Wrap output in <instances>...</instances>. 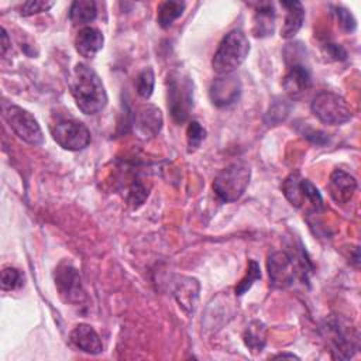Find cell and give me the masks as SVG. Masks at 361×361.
Wrapping results in <instances>:
<instances>
[{"label": "cell", "mask_w": 361, "mask_h": 361, "mask_svg": "<svg viewBox=\"0 0 361 361\" xmlns=\"http://www.w3.org/2000/svg\"><path fill=\"white\" fill-rule=\"evenodd\" d=\"M71 93L83 114H97L107 104V93L99 75L85 63L73 68L69 80Z\"/></svg>", "instance_id": "1"}, {"label": "cell", "mask_w": 361, "mask_h": 361, "mask_svg": "<svg viewBox=\"0 0 361 361\" xmlns=\"http://www.w3.org/2000/svg\"><path fill=\"white\" fill-rule=\"evenodd\" d=\"M250 42L241 30H233L221 39L212 59L213 71L219 75H230L247 58Z\"/></svg>", "instance_id": "2"}, {"label": "cell", "mask_w": 361, "mask_h": 361, "mask_svg": "<svg viewBox=\"0 0 361 361\" xmlns=\"http://www.w3.org/2000/svg\"><path fill=\"white\" fill-rule=\"evenodd\" d=\"M324 337L330 347L331 357L336 360H348L358 350V331L341 317L326 320Z\"/></svg>", "instance_id": "3"}, {"label": "cell", "mask_w": 361, "mask_h": 361, "mask_svg": "<svg viewBox=\"0 0 361 361\" xmlns=\"http://www.w3.org/2000/svg\"><path fill=\"white\" fill-rule=\"evenodd\" d=\"M251 178V169L245 162H234L221 169L213 182V190L221 202L230 203L238 200Z\"/></svg>", "instance_id": "4"}, {"label": "cell", "mask_w": 361, "mask_h": 361, "mask_svg": "<svg viewBox=\"0 0 361 361\" xmlns=\"http://www.w3.org/2000/svg\"><path fill=\"white\" fill-rule=\"evenodd\" d=\"M168 109L178 124L186 121L193 109V82L182 72L168 76Z\"/></svg>", "instance_id": "5"}, {"label": "cell", "mask_w": 361, "mask_h": 361, "mask_svg": "<svg viewBox=\"0 0 361 361\" xmlns=\"http://www.w3.org/2000/svg\"><path fill=\"white\" fill-rule=\"evenodd\" d=\"M3 117L18 138L30 145H41L44 142L42 130L37 118L27 110L16 104L3 103Z\"/></svg>", "instance_id": "6"}, {"label": "cell", "mask_w": 361, "mask_h": 361, "mask_svg": "<svg viewBox=\"0 0 361 361\" xmlns=\"http://www.w3.org/2000/svg\"><path fill=\"white\" fill-rule=\"evenodd\" d=\"M310 107L312 113L324 124L338 126L351 118V110L345 99L329 90L317 93Z\"/></svg>", "instance_id": "7"}, {"label": "cell", "mask_w": 361, "mask_h": 361, "mask_svg": "<svg viewBox=\"0 0 361 361\" xmlns=\"http://www.w3.org/2000/svg\"><path fill=\"white\" fill-rule=\"evenodd\" d=\"M52 138L68 151H80L90 144L89 128L75 118H59L49 126Z\"/></svg>", "instance_id": "8"}, {"label": "cell", "mask_w": 361, "mask_h": 361, "mask_svg": "<svg viewBox=\"0 0 361 361\" xmlns=\"http://www.w3.org/2000/svg\"><path fill=\"white\" fill-rule=\"evenodd\" d=\"M55 286L63 302L78 305L85 299L82 279L75 267L69 262H61L54 274Z\"/></svg>", "instance_id": "9"}, {"label": "cell", "mask_w": 361, "mask_h": 361, "mask_svg": "<svg viewBox=\"0 0 361 361\" xmlns=\"http://www.w3.org/2000/svg\"><path fill=\"white\" fill-rule=\"evenodd\" d=\"M268 275L271 285L274 288H286L292 285L295 275H296V267L293 258L285 252V251H274L268 255L267 261Z\"/></svg>", "instance_id": "10"}, {"label": "cell", "mask_w": 361, "mask_h": 361, "mask_svg": "<svg viewBox=\"0 0 361 361\" xmlns=\"http://www.w3.org/2000/svg\"><path fill=\"white\" fill-rule=\"evenodd\" d=\"M241 93V83L233 75H223L217 78L209 90L210 100L217 107H227L237 102Z\"/></svg>", "instance_id": "11"}, {"label": "cell", "mask_w": 361, "mask_h": 361, "mask_svg": "<svg viewBox=\"0 0 361 361\" xmlns=\"http://www.w3.org/2000/svg\"><path fill=\"white\" fill-rule=\"evenodd\" d=\"M120 183L123 196L133 207H138L140 204H142L149 193V186H147L145 179L138 171L134 169L133 165L124 169V180L120 179Z\"/></svg>", "instance_id": "12"}, {"label": "cell", "mask_w": 361, "mask_h": 361, "mask_svg": "<svg viewBox=\"0 0 361 361\" xmlns=\"http://www.w3.org/2000/svg\"><path fill=\"white\" fill-rule=\"evenodd\" d=\"M329 195L337 204L348 203L355 190H357V180L353 175L347 173L343 169H334L329 179Z\"/></svg>", "instance_id": "13"}, {"label": "cell", "mask_w": 361, "mask_h": 361, "mask_svg": "<svg viewBox=\"0 0 361 361\" xmlns=\"http://www.w3.org/2000/svg\"><path fill=\"white\" fill-rule=\"evenodd\" d=\"M69 340L78 350H80L86 354L96 355L103 351V344H102L99 334L89 324L82 323V324L75 326L69 334Z\"/></svg>", "instance_id": "14"}, {"label": "cell", "mask_w": 361, "mask_h": 361, "mask_svg": "<svg viewBox=\"0 0 361 361\" xmlns=\"http://www.w3.org/2000/svg\"><path fill=\"white\" fill-rule=\"evenodd\" d=\"M310 85H312L310 72L306 66L300 63L292 65L282 80V86L285 92L292 97H298L302 93H305L310 87Z\"/></svg>", "instance_id": "15"}, {"label": "cell", "mask_w": 361, "mask_h": 361, "mask_svg": "<svg viewBox=\"0 0 361 361\" xmlns=\"http://www.w3.org/2000/svg\"><path fill=\"white\" fill-rule=\"evenodd\" d=\"M161 127H162V114L158 107L147 104L138 109L135 114V128L140 133V135L154 137L159 133Z\"/></svg>", "instance_id": "16"}, {"label": "cell", "mask_w": 361, "mask_h": 361, "mask_svg": "<svg viewBox=\"0 0 361 361\" xmlns=\"http://www.w3.org/2000/svg\"><path fill=\"white\" fill-rule=\"evenodd\" d=\"M103 44L102 31L93 27H83L75 38V48L83 58H93L103 48Z\"/></svg>", "instance_id": "17"}, {"label": "cell", "mask_w": 361, "mask_h": 361, "mask_svg": "<svg viewBox=\"0 0 361 361\" xmlns=\"http://www.w3.org/2000/svg\"><path fill=\"white\" fill-rule=\"evenodd\" d=\"M281 4L286 10V17L281 30V37L288 39L295 37L300 30L305 20V10L300 1H282Z\"/></svg>", "instance_id": "18"}, {"label": "cell", "mask_w": 361, "mask_h": 361, "mask_svg": "<svg viewBox=\"0 0 361 361\" xmlns=\"http://www.w3.org/2000/svg\"><path fill=\"white\" fill-rule=\"evenodd\" d=\"M275 28V10L271 3L257 4L254 14L252 32L255 37H268L272 35Z\"/></svg>", "instance_id": "19"}, {"label": "cell", "mask_w": 361, "mask_h": 361, "mask_svg": "<svg viewBox=\"0 0 361 361\" xmlns=\"http://www.w3.org/2000/svg\"><path fill=\"white\" fill-rule=\"evenodd\" d=\"M97 8L96 3L92 0H76L71 4L69 20L73 25H86L96 18Z\"/></svg>", "instance_id": "20"}, {"label": "cell", "mask_w": 361, "mask_h": 361, "mask_svg": "<svg viewBox=\"0 0 361 361\" xmlns=\"http://www.w3.org/2000/svg\"><path fill=\"white\" fill-rule=\"evenodd\" d=\"M244 344L248 347V350L254 354L261 353L267 343V327L264 323L254 320L251 322L243 334Z\"/></svg>", "instance_id": "21"}, {"label": "cell", "mask_w": 361, "mask_h": 361, "mask_svg": "<svg viewBox=\"0 0 361 361\" xmlns=\"http://www.w3.org/2000/svg\"><path fill=\"white\" fill-rule=\"evenodd\" d=\"M196 279L188 278V282H180L175 290V296L179 302V306L182 305L183 309L188 307L189 312L195 310L196 306V299H197V292H199V286Z\"/></svg>", "instance_id": "22"}, {"label": "cell", "mask_w": 361, "mask_h": 361, "mask_svg": "<svg viewBox=\"0 0 361 361\" xmlns=\"http://www.w3.org/2000/svg\"><path fill=\"white\" fill-rule=\"evenodd\" d=\"M185 10V3L183 1H164L158 6V14H157V21L162 28H168L172 25V23L182 16Z\"/></svg>", "instance_id": "23"}, {"label": "cell", "mask_w": 361, "mask_h": 361, "mask_svg": "<svg viewBox=\"0 0 361 361\" xmlns=\"http://www.w3.org/2000/svg\"><path fill=\"white\" fill-rule=\"evenodd\" d=\"M302 176L299 172L290 173L282 185V190L285 197L289 200V203L295 207H302L305 204V197L302 193Z\"/></svg>", "instance_id": "24"}, {"label": "cell", "mask_w": 361, "mask_h": 361, "mask_svg": "<svg viewBox=\"0 0 361 361\" xmlns=\"http://www.w3.org/2000/svg\"><path fill=\"white\" fill-rule=\"evenodd\" d=\"M261 278V269H259V265L257 261L254 259H250L248 261V267H247V274L245 276L237 283L235 286V295L237 296H241L244 295L251 286L252 283Z\"/></svg>", "instance_id": "25"}, {"label": "cell", "mask_w": 361, "mask_h": 361, "mask_svg": "<svg viewBox=\"0 0 361 361\" xmlns=\"http://www.w3.org/2000/svg\"><path fill=\"white\" fill-rule=\"evenodd\" d=\"M24 283V275L14 267H4L1 271V288L3 290H14Z\"/></svg>", "instance_id": "26"}, {"label": "cell", "mask_w": 361, "mask_h": 361, "mask_svg": "<svg viewBox=\"0 0 361 361\" xmlns=\"http://www.w3.org/2000/svg\"><path fill=\"white\" fill-rule=\"evenodd\" d=\"M154 83H155V76L151 68H145L140 72L137 76V92L141 97L148 99L152 94L154 90Z\"/></svg>", "instance_id": "27"}, {"label": "cell", "mask_w": 361, "mask_h": 361, "mask_svg": "<svg viewBox=\"0 0 361 361\" xmlns=\"http://www.w3.org/2000/svg\"><path fill=\"white\" fill-rule=\"evenodd\" d=\"M204 138H206V130L203 128V126L199 121L192 120L186 130V140H188L189 151H195L196 148H199Z\"/></svg>", "instance_id": "28"}, {"label": "cell", "mask_w": 361, "mask_h": 361, "mask_svg": "<svg viewBox=\"0 0 361 361\" xmlns=\"http://www.w3.org/2000/svg\"><path fill=\"white\" fill-rule=\"evenodd\" d=\"M334 14H336L337 21H338V25L341 27L343 31H345V32H353V31L357 28V21H355L354 16H353L345 7L337 6L336 10H334Z\"/></svg>", "instance_id": "29"}, {"label": "cell", "mask_w": 361, "mask_h": 361, "mask_svg": "<svg viewBox=\"0 0 361 361\" xmlns=\"http://www.w3.org/2000/svg\"><path fill=\"white\" fill-rule=\"evenodd\" d=\"M54 6V1H44V0H30L25 1L21 7V16H32L42 11H48Z\"/></svg>", "instance_id": "30"}, {"label": "cell", "mask_w": 361, "mask_h": 361, "mask_svg": "<svg viewBox=\"0 0 361 361\" xmlns=\"http://www.w3.org/2000/svg\"><path fill=\"white\" fill-rule=\"evenodd\" d=\"M288 111H289V109L285 107V102H283V100H281L279 103H275V104L269 109V111H268V116H271V123H274L275 116H278V121L283 120V118L288 116Z\"/></svg>", "instance_id": "31"}, {"label": "cell", "mask_w": 361, "mask_h": 361, "mask_svg": "<svg viewBox=\"0 0 361 361\" xmlns=\"http://www.w3.org/2000/svg\"><path fill=\"white\" fill-rule=\"evenodd\" d=\"M326 52L329 56H331L334 61H343L347 56L345 49L341 45L337 44H327L326 45Z\"/></svg>", "instance_id": "32"}, {"label": "cell", "mask_w": 361, "mask_h": 361, "mask_svg": "<svg viewBox=\"0 0 361 361\" xmlns=\"http://www.w3.org/2000/svg\"><path fill=\"white\" fill-rule=\"evenodd\" d=\"M305 137L309 138L312 142H316V144H324L327 141V137L324 133H320V131H316V130H310L309 133L307 131H303Z\"/></svg>", "instance_id": "33"}, {"label": "cell", "mask_w": 361, "mask_h": 361, "mask_svg": "<svg viewBox=\"0 0 361 361\" xmlns=\"http://www.w3.org/2000/svg\"><path fill=\"white\" fill-rule=\"evenodd\" d=\"M10 45H11V42L8 41V35H7L6 30L1 28V55H3V56L6 55V52H7V49L10 48Z\"/></svg>", "instance_id": "34"}, {"label": "cell", "mask_w": 361, "mask_h": 361, "mask_svg": "<svg viewBox=\"0 0 361 361\" xmlns=\"http://www.w3.org/2000/svg\"><path fill=\"white\" fill-rule=\"evenodd\" d=\"M285 357H288V358H298L295 354H286V353H282V354H278V355H275L274 358H285Z\"/></svg>", "instance_id": "35"}]
</instances>
